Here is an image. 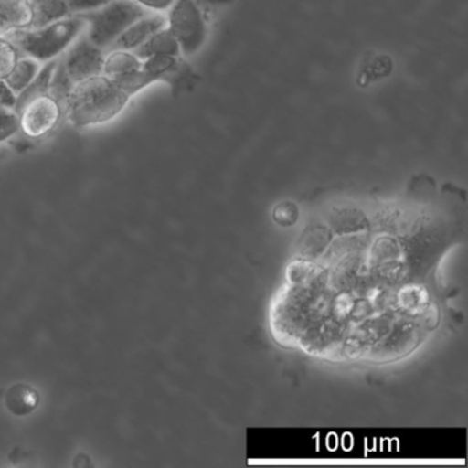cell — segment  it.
I'll use <instances>...</instances> for the list:
<instances>
[{"label":"cell","mask_w":468,"mask_h":468,"mask_svg":"<svg viewBox=\"0 0 468 468\" xmlns=\"http://www.w3.org/2000/svg\"><path fill=\"white\" fill-rule=\"evenodd\" d=\"M166 27L176 37L183 56H194L207 42V21L197 0H175L169 7Z\"/></svg>","instance_id":"277c9868"},{"label":"cell","mask_w":468,"mask_h":468,"mask_svg":"<svg viewBox=\"0 0 468 468\" xmlns=\"http://www.w3.org/2000/svg\"><path fill=\"white\" fill-rule=\"evenodd\" d=\"M130 100V95L108 76H94L73 86L64 117L76 128L106 124L124 112Z\"/></svg>","instance_id":"6da1fadb"},{"label":"cell","mask_w":468,"mask_h":468,"mask_svg":"<svg viewBox=\"0 0 468 468\" xmlns=\"http://www.w3.org/2000/svg\"><path fill=\"white\" fill-rule=\"evenodd\" d=\"M57 64H58V58L51 59V61L45 62L40 68L39 73L37 78L34 79L31 84L21 92L17 97V106H16V113L21 106L26 105L28 101L34 100V98L40 97V95L48 94V89H50L51 78H53L54 70H56Z\"/></svg>","instance_id":"4fadbf2b"},{"label":"cell","mask_w":468,"mask_h":468,"mask_svg":"<svg viewBox=\"0 0 468 468\" xmlns=\"http://www.w3.org/2000/svg\"><path fill=\"white\" fill-rule=\"evenodd\" d=\"M199 2L207 6H227V5H231L234 0H199Z\"/></svg>","instance_id":"ac0fdd59"},{"label":"cell","mask_w":468,"mask_h":468,"mask_svg":"<svg viewBox=\"0 0 468 468\" xmlns=\"http://www.w3.org/2000/svg\"><path fill=\"white\" fill-rule=\"evenodd\" d=\"M103 75L124 90L131 98L152 86L144 70V61L133 51L108 50L103 62Z\"/></svg>","instance_id":"8992f818"},{"label":"cell","mask_w":468,"mask_h":468,"mask_svg":"<svg viewBox=\"0 0 468 468\" xmlns=\"http://www.w3.org/2000/svg\"><path fill=\"white\" fill-rule=\"evenodd\" d=\"M20 57L18 48L2 35L0 37V80H5L9 76Z\"/></svg>","instance_id":"5bb4252c"},{"label":"cell","mask_w":468,"mask_h":468,"mask_svg":"<svg viewBox=\"0 0 468 468\" xmlns=\"http://www.w3.org/2000/svg\"><path fill=\"white\" fill-rule=\"evenodd\" d=\"M149 10L142 7L133 0H113L106 6L95 12L81 15L87 21L84 34L94 45L108 51L114 40L139 18L147 15Z\"/></svg>","instance_id":"3957f363"},{"label":"cell","mask_w":468,"mask_h":468,"mask_svg":"<svg viewBox=\"0 0 468 468\" xmlns=\"http://www.w3.org/2000/svg\"><path fill=\"white\" fill-rule=\"evenodd\" d=\"M32 20L29 28H40L48 24L72 17L65 0H29Z\"/></svg>","instance_id":"8fae6325"},{"label":"cell","mask_w":468,"mask_h":468,"mask_svg":"<svg viewBox=\"0 0 468 468\" xmlns=\"http://www.w3.org/2000/svg\"><path fill=\"white\" fill-rule=\"evenodd\" d=\"M20 131L32 139H39L56 130L64 117L61 103L50 94L28 101L17 111Z\"/></svg>","instance_id":"5b68a950"},{"label":"cell","mask_w":468,"mask_h":468,"mask_svg":"<svg viewBox=\"0 0 468 468\" xmlns=\"http://www.w3.org/2000/svg\"><path fill=\"white\" fill-rule=\"evenodd\" d=\"M20 131L18 114L12 109L0 105V144L15 136Z\"/></svg>","instance_id":"9a60e30c"},{"label":"cell","mask_w":468,"mask_h":468,"mask_svg":"<svg viewBox=\"0 0 468 468\" xmlns=\"http://www.w3.org/2000/svg\"><path fill=\"white\" fill-rule=\"evenodd\" d=\"M42 65V62L37 61V59L21 54L16 67L13 68L9 76L5 79V83H6L18 97V95L34 81V79L37 78Z\"/></svg>","instance_id":"7c38bea8"},{"label":"cell","mask_w":468,"mask_h":468,"mask_svg":"<svg viewBox=\"0 0 468 468\" xmlns=\"http://www.w3.org/2000/svg\"><path fill=\"white\" fill-rule=\"evenodd\" d=\"M166 27V17L163 15H149L128 27L111 46L109 50L135 51L139 46L144 45L153 34Z\"/></svg>","instance_id":"ba28073f"},{"label":"cell","mask_w":468,"mask_h":468,"mask_svg":"<svg viewBox=\"0 0 468 468\" xmlns=\"http://www.w3.org/2000/svg\"><path fill=\"white\" fill-rule=\"evenodd\" d=\"M133 2L152 12H165L174 5L175 0H133Z\"/></svg>","instance_id":"e0dca14e"},{"label":"cell","mask_w":468,"mask_h":468,"mask_svg":"<svg viewBox=\"0 0 468 468\" xmlns=\"http://www.w3.org/2000/svg\"><path fill=\"white\" fill-rule=\"evenodd\" d=\"M87 21L83 16H72L40 28L15 29L7 37L23 56L45 62L59 58L78 37L86 32Z\"/></svg>","instance_id":"7a4b0ae2"},{"label":"cell","mask_w":468,"mask_h":468,"mask_svg":"<svg viewBox=\"0 0 468 468\" xmlns=\"http://www.w3.org/2000/svg\"><path fill=\"white\" fill-rule=\"evenodd\" d=\"M106 51L94 45L86 34L75 40L70 48L59 57L62 67L73 83L103 75Z\"/></svg>","instance_id":"52a82bcc"},{"label":"cell","mask_w":468,"mask_h":468,"mask_svg":"<svg viewBox=\"0 0 468 468\" xmlns=\"http://www.w3.org/2000/svg\"><path fill=\"white\" fill-rule=\"evenodd\" d=\"M40 396L37 388L27 383H17L7 388L5 405L16 416L31 415L39 407Z\"/></svg>","instance_id":"9c48e42d"},{"label":"cell","mask_w":468,"mask_h":468,"mask_svg":"<svg viewBox=\"0 0 468 468\" xmlns=\"http://www.w3.org/2000/svg\"><path fill=\"white\" fill-rule=\"evenodd\" d=\"M65 2H67L70 16H81L95 12V10L111 4L113 0H65Z\"/></svg>","instance_id":"2e32d148"},{"label":"cell","mask_w":468,"mask_h":468,"mask_svg":"<svg viewBox=\"0 0 468 468\" xmlns=\"http://www.w3.org/2000/svg\"><path fill=\"white\" fill-rule=\"evenodd\" d=\"M133 53L141 59H147L155 56L180 57L179 43L174 37L168 27H164L160 31L153 34L144 45L139 46Z\"/></svg>","instance_id":"30bf717a"}]
</instances>
